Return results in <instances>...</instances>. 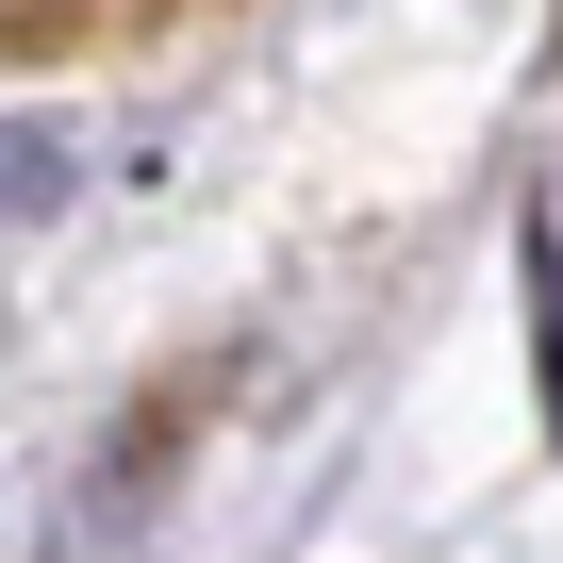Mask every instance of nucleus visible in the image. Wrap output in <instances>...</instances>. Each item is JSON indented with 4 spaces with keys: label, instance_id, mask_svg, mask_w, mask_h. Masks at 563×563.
<instances>
[{
    "label": "nucleus",
    "instance_id": "1",
    "mask_svg": "<svg viewBox=\"0 0 563 563\" xmlns=\"http://www.w3.org/2000/svg\"><path fill=\"white\" fill-rule=\"evenodd\" d=\"M67 166H84V150H67L51 117H0V216H51V199H67Z\"/></svg>",
    "mask_w": 563,
    "mask_h": 563
},
{
    "label": "nucleus",
    "instance_id": "2",
    "mask_svg": "<svg viewBox=\"0 0 563 563\" xmlns=\"http://www.w3.org/2000/svg\"><path fill=\"white\" fill-rule=\"evenodd\" d=\"M530 332H547V431H563V232L530 216Z\"/></svg>",
    "mask_w": 563,
    "mask_h": 563
}]
</instances>
